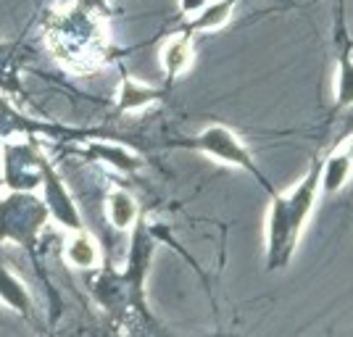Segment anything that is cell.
I'll use <instances>...</instances> for the list:
<instances>
[{
    "label": "cell",
    "mask_w": 353,
    "mask_h": 337,
    "mask_svg": "<svg viewBox=\"0 0 353 337\" xmlns=\"http://www.w3.org/2000/svg\"><path fill=\"white\" fill-rule=\"evenodd\" d=\"M179 3H182V11H185V14L198 16L208 3H214V0H179Z\"/></svg>",
    "instance_id": "cell-11"
},
{
    "label": "cell",
    "mask_w": 353,
    "mask_h": 337,
    "mask_svg": "<svg viewBox=\"0 0 353 337\" xmlns=\"http://www.w3.org/2000/svg\"><path fill=\"white\" fill-rule=\"evenodd\" d=\"M338 105L340 108L353 105V61L348 56L338 66Z\"/></svg>",
    "instance_id": "cell-10"
},
{
    "label": "cell",
    "mask_w": 353,
    "mask_h": 337,
    "mask_svg": "<svg viewBox=\"0 0 353 337\" xmlns=\"http://www.w3.org/2000/svg\"><path fill=\"white\" fill-rule=\"evenodd\" d=\"M156 98L153 90H148L145 85H134V82H124L121 92H119V105L124 111H134V108H143L148 103Z\"/></svg>",
    "instance_id": "cell-9"
},
{
    "label": "cell",
    "mask_w": 353,
    "mask_h": 337,
    "mask_svg": "<svg viewBox=\"0 0 353 337\" xmlns=\"http://www.w3.org/2000/svg\"><path fill=\"white\" fill-rule=\"evenodd\" d=\"M343 147H345V150H348V153L353 156V134L348 137V140H345V143H343Z\"/></svg>",
    "instance_id": "cell-12"
},
{
    "label": "cell",
    "mask_w": 353,
    "mask_h": 337,
    "mask_svg": "<svg viewBox=\"0 0 353 337\" xmlns=\"http://www.w3.org/2000/svg\"><path fill=\"white\" fill-rule=\"evenodd\" d=\"M63 256L77 269H92V266L98 264V245H95V240L88 232H77V235L66 240Z\"/></svg>",
    "instance_id": "cell-6"
},
{
    "label": "cell",
    "mask_w": 353,
    "mask_h": 337,
    "mask_svg": "<svg viewBox=\"0 0 353 337\" xmlns=\"http://www.w3.org/2000/svg\"><path fill=\"white\" fill-rule=\"evenodd\" d=\"M105 211H108V219L117 229H130L137 221V203L127 192H111L105 201Z\"/></svg>",
    "instance_id": "cell-7"
},
{
    "label": "cell",
    "mask_w": 353,
    "mask_h": 337,
    "mask_svg": "<svg viewBox=\"0 0 353 337\" xmlns=\"http://www.w3.org/2000/svg\"><path fill=\"white\" fill-rule=\"evenodd\" d=\"M98 3V0H95ZM95 3H79L48 27V43L69 69L88 72L103 61L105 30Z\"/></svg>",
    "instance_id": "cell-1"
},
{
    "label": "cell",
    "mask_w": 353,
    "mask_h": 337,
    "mask_svg": "<svg viewBox=\"0 0 353 337\" xmlns=\"http://www.w3.org/2000/svg\"><path fill=\"white\" fill-rule=\"evenodd\" d=\"M230 11H232V3L230 0H214V3H208L206 8L192 19V27L195 30H216L221 24H227Z\"/></svg>",
    "instance_id": "cell-8"
},
{
    "label": "cell",
    "mask_w": 353,
    "mask_h": 337,
    "mask_svg": "<svg viewBox=\"0 0 353 337\" xmlns=\"http://www.w3.org/2000/svg\"><path fill=\"white\" fill-rule=\"evenodd\" d=\"M192 56H195V53H192L190 37H188V34H179V37H174V40H169V43L163 45L161 63L169 76H176V74H182L190 66Z\"/></svg>",
    "instance_id": "cell-5"
},
{
    "label": "cell",
    "mask_w": 353,
    "mask_h": 337,
    "mask_svg": "<svg viewBox=\"0 0 353 337\" xmlns=\"http://www.w3.org/2000/svg\"><path fill=\"white\" fill-rule=\"evenodd\" d=\"M190 145H195L198 150L208 153V156H214V159H219L221 163H237V166H245V169L253 172V161H250L245 145L227 127H208L206 132L201 137H195Z\"/></svg>",
    "instance_id": "cell-3"
},
{
    "label": "cell",
    "mask_w": 353,
    "mask_h": 337,
    "mask_svg": "<svg viewBox=\"0 0 353 337\" xmlns=\"http://www.w3.org/2000/svg\"><path fill=\"white\" fill-rule=\"evenodd\" d=\"M353 174V156L340 145L327 161H324L322 172H319V190L324 192H338L348 176Z\"/></svg>",
    "instance_id": "cell-4"
},
{
    "label": "cell",
    "mask_w": 353,
    "mask_h": 337,
    "mask_svg": "<svg viewBox=\"0 0 353 337\" xmlns=\"http://www.w3.org/2000/svg\"><path fill=\"white\" fill-rule=\"evenodd\" d=\"M319 172H322V166H314L293 190L277 195L272 201L269 216H266L269 266H282L290 261L301 229H303L311 208L316 203V195H319Z\"/></svg>",
    "instance_id": "cell-2"
}]
</instances>
